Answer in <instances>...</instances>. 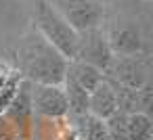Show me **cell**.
Masks as SVG:
<instances>
[{
	"instance_id": "14",
	"label": "cell",
	"mask_w": 153,
	"mask_h": 140,
	"mask_svg": "<svg viewBox=\"0 0 153 140\" xmlns=\"http://www.w3.org/2000/svg\"><path fill=\"white\" fill-rule=\"evenodd\" d=\"M21 82V75L17 69H0V115H2L13 100L17 86Z\"/></svg>"
},
{
	"instance_id": "12",
	"label": "cell",
	"mask_w": 153,
	"mask_h": 140,
	"mask_svg": "<svg viewBox=\"0 0 153 140\" xmlns=\"http://www.w3.org/2000/svg\"><path fill=\"white\" fill-rule=\"evenodd\" d=\"M128 140H153V119L149 113H128Z\"/></svg>"
},
{
	"instance_id": "10",
	"label": "cell",
	"mask_w": 153,
	"mask_h": 140,
	"mask_svg": "<svg viewBox=\"0 0 153 140\" xmlns=\"http://www.w3.org/2000/svg\"><path fill=\"white\" fill-rule=\"evenodd\" d=\"M65 77L69 82H74L78 88H82L84 92H88V94L105 80L101 69H97V67H92L88 63H82V61H69Z\"/></svg>"
},
{
	"instance_id": "11",
	"label": "cell",
	"mask_w": 153,
	"mask_h": 140,
	"mask_svg": "<svg viewBox=\"0 0 153 140\" xmlns=\"http://www.w3.org/2000/svg\"><path fill=\"white\" fill-rule=\"evenodd\" d=\"M76 119V134L80 140H109L107 136V127H105V121L99 119V117H92L90 113L86 115H80V117H74Z\"/></svg>"
},
{
	"instance_id": "9",
	"label": "cell",
	"mask_w": 153,
	"mask_h": 140,
	"mask_svg": "<svg viewBox=\"0 0 153 140\" xmlns=\"http://www.w3.org/2000/svg\"><path fill=\"white\" fill-rule=\"evenodd\" d=\"M117 96H115V90L113 86L103 80L90 94H88V113L92 117H99V119H107L109 115H113L117 111Z\"/></svg>"
},
{
	"instance_id": "6",
	"label": "cell",
	"mask_w": 153,
	"mask_h": 140,
	"mask_svg": "<svg viewBox=\"0 0 153 140\" xmlns=\"http://www.w3.org/2000/svg\"><path fill=\"white\" fill-rule=\"evenodd\" d=\"M32 111L44 119H65L69 115V107L63 86L32 84Z\"/></svg>"
},
{
	"instance_id": "5",
	"label": "cell",
	"mask_w": 153,
	"mask_h": 140,
	"mask_svg": "<svg viewBox=\"0 0 153 140\" xmlns=\"http://www.w3.org/2000/svg\"><path fill=\"white\" fill-rule=\"evenodd\" d=\"M105 80L122 86V88H130V90H140L143 86H147V67L140 61V55L136 57H122V55H113L111 63L107 65V69L103 71Z\"/></svg>"
},
{
	"instance_id": "1",
	"label": "cell",
	"mask_w": 153,
	"mask_h": 140,
	"mask_svg": "<svg viewBox=\"0 0 153 140\" xmlns=\"http://www.w3.org/2000/svg\"><path fill=\"white\" fill-rule=\"evenodd\" d=\"M67 63L69 61L38 32L30 34L17 50V71L32 84L61 86L65 80Z\"/></svg>"
},
{
	"instance_id": "7",
	"label": "cell",
	"mask_w": 153,
	"mask_h": 140,
	"mask_svg": "<svg viewBox=\"0 0 153 140\" xmlns=\"http://www.w3.org/2000/svg\"><path fill=\"white\" fill-rule=\"evenodd\" d=\"M2 117L7 119V123L15 130L17 138H25L32 130V117H34V111H32V84L27 80L21 77L19 86H17V92L13 96V100L9 102L7 111L2 113Z\"/></svg>"
},
{
	"instance_id": "13",
	"label": "cell",
	"mask_w": 153,
	"mask_h": 140,
	"mask_svg": "<svg viewBox=\"0 0 153 140\" xmlns=\"http://www.w3.org/2000/svg\"><path fill=\"white\" fill-rule=\"evenodd\" d=\"M63 90L67 96V107H69V115L71 117H80L88 113V92H84L82 88H78L74 82H69L67 77L63 80Z\"/></svg>"
},
{
	"instance_id": "2",
	"label": "cell",
	"mask_w": 153,
	"mask_h": 140,
	"mask_svg": "<svg viewBox=\"0 0 153 140\" xmlns=\"http://www.w3.org/2000/svg\"><path fill=\"white\" fill-rule=\"evenodd\" d=\"M36 32L55 46L67 61L76 57V44H78V32L46 2V0H36V11H34Z\"/></svg>"
},
{
	"instance_id": "8",
	"label": "cell",
	"mask_w": 153,
	"mask_h": 140,
	"mask_svg": "<svg viewBox=\"0 0 153 140\" xmlns=\"http://www.w3.org/2000/svg\"><path fill=\"white\" fill-rule=\"evenodd\" d=\"M109 48L113 55H122V57H136L143 52L145 40L143 34L138 29V25H134L132 21L124 23V25H113L109 32H105Z\"/></svg>"
},
{
	"instance_id": "3",
	"label": "cell",
	"mask_w": 153,
	"mask_h": 140,
	"mask_svg": "<svg viewBox=\"0 0 153 140\" xmlns=\"http://www.w3.org/2000/svg\"><path fill=\"white\" fill-rule=\"evenodd\" d=\"M46 2L76 32H84V29L103 25L105 7L101 0H46Z\"/></svg>"
},
{
	"instance_id": "16",
	"label": "cell",
	"mask_w": 153,
	"mask_h": 140,
	"mask_svg": "<svg viewBox=\"0 0 153 140\" xmlns=\"http://www.w3.org/2000/svg\"><path fill=\"white\" fill-rule=\"evenodd\" d=\"M0 140H19V138H17L15 130L11 127V130H7V134H2V136H0Z\"/></svg>"
},
{
	"instance_id": "4",
	"label": "cell",
	"mask_w": 153,
	"mask_h": 140,
	"mask_svg": "<svg viewBox=\"0 0 153 140\" xmlns=\"http://www.w3.org/2000/svg\"><path fill=\"white\" fill-rule=\"evenodd\" d=\"M111 59H113V52L109 48V42H107L103 25L78 32L76 57L71 61H82V63H88V65L105 71L107 65L111 63Z\"/></svg>"
},
{
	"instance_id": "15",
	"label": "cell",
	"mask_w": 153,
	"mask_h": 140,
	"mask_svg": "<svg viewBox=\"0 0 153 140\" xmlns=\"http://www.w3.org/2000/svg\"><path fill=\"white\" fill-rule=\"evenodd\" d=\"M105 127H107L109 140H128V125H126V113L124 111L117 109L113 115H109L105 119Z\"/></svg>"
}]
</instances>
